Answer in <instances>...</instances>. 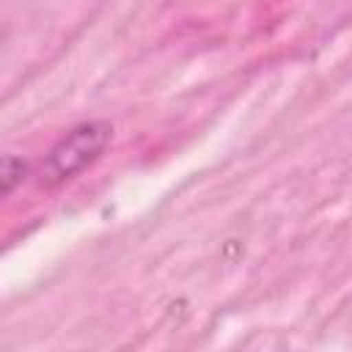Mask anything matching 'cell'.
<instances>
[{
    "label": "cell",
    "instance_id": "cell-1",
    "mask_svg": "<svg viewBox=\"0 0 352 352\" xmlns=\"http://www.w3.org/2000/svg\"><path fill=\"white\" fill-rule=\"evenodd\" d=\"M113 140V124L104 118H88L74 124L38 162L36 182L44 190H55L91 168Z\"/></svg>",
    "mask_w": 352,
    "mask_h": 352
},
{
    "label": "cell",
    "instance_id": "cell-2",
    "mask_svg": "<svg viewBox=\"0 0 352 352\" xmlns=\"http://www.w3.org/2000/svg\"><path fill=\"white\" fill-rule=\"evenodd\" d=\"M30 173V165L22 160V157H14V154H6L3 162H0V184H3V195L8 198Z\"/></svg>",
    "mask_w": 352,
    "mask_h": 352
}]
</instances>
